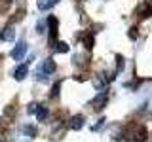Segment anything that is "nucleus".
I'll return each mask as SVG.
<instances>
[{
	"label": "nucleus",
	"mask_w": 152,
	"mask_h": 142,
	"mask_svg": "<svg viewBox=\"0 0 152 142\" xmlns=\"http://www.w3.org/2000/svg\"><path fill=\"white\" fill-rule=\"evenodd\" d=\"M129 38H131V40L137 38V28H131V30H129Z\"/></svg>",
	"instance_id": "17"
},
{
	"label": "nucleus",
	"mask_w": 152,
	"mask_h": 142,
	"mask_svg": "<svg viewBox=\"0 0 152 142\" xmlns=\"http://www.w3.org/2000/svg\"><path fill=\"white\" fill-rule=\"evenodd\" d=\"M116 70H118V72L124 70V57L122 55H116Z\"/></svg>",
	"instance_id": "13"
},
{
	"label": "nucleus",
	"mask_w": 152,
	"mask_h": 142,
	"mask_svg": "<svg viewBox=\"0 0 152 142\" xmlns=\"http://www.w3.org/2000/svg\"><path fill=\"white\" fill-rule=\"evenodd\" d=\"M25 53H27V42L23 40V42H19V44L13 47V51H12V57L15 61H21L23 57H25Z\"/></svg>",
	"instance_id": "1"
},
{
	"label": "nucleus",
	"mask_w": 152,
	"mask_h": 142,
	"mask_svg": "<svg viewBox=\"0 0 152 142\" xmlns=\"http://www.w3.org/2000/svg\"><path fill=\"white\" fill-rule=\"evenodd\" d=\"M23 133H25L27 136H36V127L34 125H25L23 127Z\"/></svg>",
	"instance_id": "11"
},
{
	"label": "nucleus",
	"mask_w": 152,
	"mask_h": 142,
	"mask_svg": "<svg viewBox=\"0 0 152 142\" xmlns=\"http://www.w3.org/2000/svg\"><path fill=\"white\" fill-rule=\"evenodd\" d=\"M55 51H57V53H66V51H69V44H65V42H59V44L55 46Z\"/></svg>",
	"instance_id": "12"
},
{
	"label": "nucleus",
	"mask_w": 152,
	"mask_h": 142,
	"mask_svg": "<svg viewBox=\"0 0 152 142\" xmlns=\"http://www.w3.org/2000/svg\"><path fill=\"white\" fill-rule=\"evenodd\" d=\"M104 102H107V93L103 91V97L97 95V99H95V110H101V108L104 106Z\"/></svg>",
	"instance_id": "7"
},
{
	"label": "nucleus",
	"mask_w": 152,
	"mask_h": 142,
	"mask_svg": "<svg viewBox=\"0 0 152 142\" xmlns=\"http://www.w3.org/2000/svg\"><path fill=\"white\" fill-rule=\"evenodd\" d=\"M55 4V0H38V9H50Z\"/></svg>",
	"instance_id": "8"
},
{
	"label": "nucleus",
	"mask_w": 152,
	"mask_h": 142,
	"mask_svg": "<svg viewBox=\"0 0 152 142\" xmlns=\"http://www.w3.org/2000/svg\"><path fill=\"white\" fill-rule=\"evenodd\" d=\"M38 70H40V72H44V74H51V72H55V61H51V59H46Z\"/></svg>",
	"instance_id": "3"
},
{
	"label": "nucleus",
	"mask_w": 152,
	"mask_h": 142,
	"mask_svg": "<svg viewBox=\"0 0 152 142\" xmlns=\"http://www.w3.org/2000/svg\"><path fill=\"white\" fill-rule=\"evenodd\" d=\"M150 15H152V8H150V6L145 8V9L141 12V17H142V19H145V17H150Z\"/></svg>",
	"instance_id": "14"
},
{
	"label": "nucleus",
	"mask_w": 152,
	"mask_h": 142,
	"mask_svg": "<svg viewBox=\"0 0 152 142\" xmlns=\"http://www.w3.org/2000/svg\"><path fill=\"white\" fill-rule=\"evenodd\" d=\"M59 87H61V83H55L53 87H51V93H50L51 97H57V95H59Z\"/></svg>",
	"instance_id": "15"
},
{
	"label": "nucleus",
	"mask_w": 152,
	"mask_h": 142,
	"mask_svg": "<svg viewBox=\"0 0 152 142\" xmlns=\"http://www.w3.org/2000/svg\"><path fill=\"white\" fill-rule=\"evenodd\" d=\"M36 28H38V32H46V23L44 21H38V25H36Z\"/></svg>",
	"instance_id": "16"
},
{
	"label": "nucleus",
	"mask_w": 152,
	"mask_h": 142,
	"mask_svg": "<svg viewBox=\"0 0 152 142\" xmlns=\"http://www.w3.org/2000/svg\"><path fill=\"white\" fill-rule=\"evenodd\" d=\"M82 44H84L86 49H91V47H93V34H86L84 40H82Z\"/></svg>",
	"instance_id": "9"
},
{
	"label": "nucleus",
	"mask_w": 152,
	"mask_h": 142,
	"mask_svg": "<svg viewBox=\"0 0 152 142\" xmlns=\"http://www.w3.org/2000/svg\"><path fill=\"white\" fill-rule=\"evenodd\" d=\"M13 38H15V30H13L12 27H6L4 28V32H0V40H13Z\"/></svg>",
	"instance_id": "6"
},
{
	"label": "nucleus",
	"mask_w": 152,
	"mask_h": 142,
	"mask_svg": "<svg viewBox=\"0 0 152 142\" xmlns=\"http://www.w3.org/2000/svg\"><path fill=\"white\" fill-rule=\"evenodd\" d=\"M55 2H57V0H55Z\"/></svg>",
	"instance_id": "18"
},
{
	"label": "nucleus",
	"mask_w": 152,
	"mask_h": 142,
	"mask_svg": "<svg viewBox=\"0 0 152 142\" xmlns=\"http://www.w3.org/2000/svg\"><path fill=\"white\" fill-rule=\"evenodd\" d=\"M27 74H28L27 64H19L17 68L13 70V78H15V80H25V78H27Z\"/></svg>",
	"instance_id": "4"
},
{
	"label": "nucleus",
	"mask_w": 152,
	"mask_h": 142,
	"mask_svg": "<svg viewBox=\"0 0 152 142\" xmlns=\"http://www.w3.org/2000/svg\"><path fill=\"white\" fill-rule=\"evenodd\" d=\"M82 125H84V117H82V116H74V117H70V123H69L70 129L78 131V129H82Z\"/></svg>",
	"instance_id": "5"
},
{
	"label": "nucleus",
	"mask_w": 152,
	"mask_h": 142,
	"mask_svg": "<svg viewBox=\"0 0 152 142\" xmlns=\"http://www.w3.org/2000/svg\"><path fill=\"white\" fill-rule=\"evenodd\" d=\"M48 25H50V42L53 44V40L57 38V19L48 17Z\"/></svg>",
	"instance_id": "2"
},
{
	"label": "nucleus",
	"mask_w": 152,
	"mask_h": 142,
	"mask_svg": "<svg viewBox=\"0 0 152 142\" xmlns=\"http://www.w3.org/2000/svg\"><path fill=\"white\" fill-rule=\"evenodd\" d=\"M36 117H38V121H44L46 117H48V110H46V106H40L36 110Z\"/></svg>",
	"instance_id": "10"
}]
</instances>
